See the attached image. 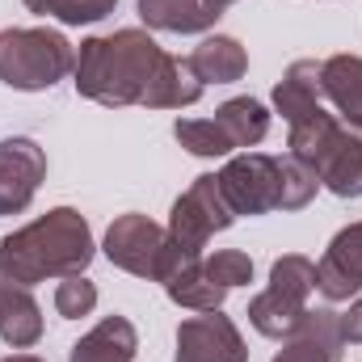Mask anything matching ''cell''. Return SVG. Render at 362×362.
<instances>
[{
    "label": "cell",
    "instance_id": "ac0fdd59",
    "mask_svg": "<svg viewBox=\"0 0 362 362\" xmlns=\"http://www.w3.org/2000/svg\"><path fill=\"white\" fill-rule=\"evenodd\" d=\"M139 21L160 34H206L219 17L202 0H139Z\"/></svg>",
    "mask_w": 362,
    "mask_h": 362
},
{
    "label": "cell",
    "instance_id": "9a60e30c",
    "mask_svg": "<svg viewBox=\"0 0 362 362\" xmlns=\"http://www.w3.org/2000/svg\"><path fill=\"white\" fill-rule=\"evenodd\" d=\"M185 59H189V68L198 72L202 85H236L249 72V51L232 34H206Z\"/></svg>",
    "mask_w": 362,
    "mask_h": 362
},
{
    "label": "cell",
    "instance_id": "277c9868",
    "mask_svg": "<svg viewBox=\"0 0 362 362\" xmlns=\"http://www.w3.org/2000/svg\"><path fill=\"white\" fill-rule=\"evenodd\" d=\"M316 291V262L303 253H286L270 266V286L262 295L249 299V325L270 337V341H286L299 333V325L308 320V299Z\"/></svg>",
    "mask_w": 362,
    "mask_h": 362
},
{
    "label": "cell",
    "instance_id": "f1b7e54d",
    "mask_svg": "<svg viewBox=\"0 0 362 362\" xmlns=\"http://www.w3.org/2000/svg\"><path fill=\"white\" fill-rule=\"evenodd\" d=\"M202 4H206V8H211L215 17H223V13H228V8H232L236 0H202Z\"/></svg>",
    "mask_w": 362,
    "mask_h": 362
},
{
    "label": "cell",
    "instance_id": "ffe728a7",
    "mask_svg": "<svg viewBox=\"0 0 362 362\" xmlns=\"http://www.w3.org/2000/svg\"><path fill=\"white\" fill-rule=\"evenodd\" d=\"M165 295H169L177 308H189V312H219L223 299H228V291L206 274L202 257L189 262L177 278H169V282H165Z\"/></svg>",
    "mask_w": 362,
    "mask_h": 362
},
{
    "label": "cell",
    "instance_id": "7402d4cb",
    "mask_svg": "<svg viewBox=\"0 0 362 362\" xmlns=\"http://www.w3.org/2000/svg\"><path fill=\"white\" fill-rule=\"evenodd\" d=\"M173 139L198 160H228L236 152L215 118H177L173 122Z\"/></svg>",
    "mask_w": 362,
    "mask_h": 362
},
{
    "label": "cell",
    "instance_id": "9c48e42d",
    "mask_svg": "<svg viewBox=\"0 0 362 362\" xmlns=\"http://www.w3.org/2000/svg\"><path fill=\"white\" fill-rule=\"evenodd\" d=\"M47 177V152L25 139V135H8L0 139V215H21L38 185Z\"/></svg>",
    "mask_w": 362,
    "mask_h": 362
},
{
    "label": "cell",
    "instance_id": "8fae6325",
    "mask_svg": "<svg viewBox=\"0 0 362 362\" xmlns=\"http://www.w3.org/2000/svg\"><path fill=\"white\" fill-rule=\"evenodd\" d=\"M312 173L337 198H362V127H350L341 118L337 139L320 152V160L312 165Z\"/></svg>",
    "mask_w": 362,
    "mask_h": 362
},
{
    "label": "cell",
    "instance_id": "e0dca14e",
    "mask_svg": "<svg viewBox=\"0 0 362 362\" xmlns=\"http://www.w3.org/2000/svg\"><path fill=\"white\" fill-rule=\"evenodd\" d=\"M320 89L337 118L362 127V55H329L320 68Z\"/></svg>",
    "mask_w": 362,
    "mask_h": 362
},
{
    "label": "cell",
    "instance_id": "cb8c5ba5",
    "mask_svg": "<svg viewBox=\"0 0 362 362\" xmlns=\"http://www.w3.org/2000/svg\"><path fill=\"white\" fill-rule=\"evenodd\" d=\"M97 308V282L85 278V274H72V278H59L55 286V312L64 320H81V316H93Z\"/></svg>",
    "mask_w": 362,
    "mask_h": 362
},
{
    "label": "cell",
    "instance_id": "ba28073f",
    "mask_svg": "<svg viewBox=\"0 0 362 362\" xmlns=\"http://www.w3.org/2000/svg\"><path fill=\"white\" fill-rule=\"evenodd\" d=\"M173 362H249V346L232 316L198 312L177 325V354Z\"/></svg>",
    "mask_w": 362,
    "mask_h": 362
},
{
    "label": "cell",
    "instance_id": "52a82bcc",
    "mask_svg": "<svg viewBox=\"0 0 362 362\" xmlns=\"http://www.w3.org/2000/svg\"><path fill=\"white\" fill-rule=\"evenodd\" d=\"M228 206L240 215H270L282 198V177H278V156L270 152H236L228 165L215 173Z\"/></svg>",
    "mask_w": 362,
    "mask_h": 362
},
{
    "label": "cell",
    "instance_id": "5bb4252c",
    "mask_svg": "<svg viewBox=\"0 0 362 362\" xmlns=\"http://www.w3.org/2000/svg\"><path fill=\"white\" fill-rule=\"evenodd\" d=\"M139 354V333L127 316H105L72 346L68 362H135Z\"/></svg>",
    "mask_w": 362,
    "mask_h": 362
},
{
    "label": "cell",
    "instance_id": "7c38bea8",
    "mask_svg": "<svg viewBox=\"0 0 362 362\" xmlns=\"http://www.w3.org/2000/svg\"><path fill=\"white\" fill-rule=\"evenodd\" d=\"M341 346H346L341 341V312L316 308V312H308L299 333L282 341V350L274 354V362H337Z\"/></svg>",
    "mask_w": 362,
    "mask_h": 362
},
{
    "label": "cell",
    "instance_id": "30bf717a",
    "mask_svg": "<svg viewBox=\"0 0 362 362\" xmlns=\"http://www.w3.org/2000/svg\"><path fill=\"white\" fill-rule=\"evenodd\" d=\"M316 291L329 303H346L362 295V219L329 240L325 257L316 262Z\"/></svg>",
    "mask_w": 362,
    "mask_h": 362
},
{
    "label": "cell",
    "instance_id": "4fadbf2b",
    "mask_svg": "<svg viewBox=\"0 0 362 362\" xmlns=\"http://www.w3.org/2000/svg\"><path fill=\"white\" fill-rule=\"evenodd\" d=\"M0 341L8 350H30L42 341V308L30 286L13 282L0 270Z\"/></svg>",
    "mask_w": 362,
    "mask_h": 362
},
{
    "label": "cell",
    "instance_id": "44dd1931",
    "mask_svg": "<svg viewBox=\"0 0 362 362\" xmlns=\"http://www.w3.org/2000/svg\"><path fill=\"white\" fill-rule=\"evenodd\" d=\"M202 89H206V85L198 81V72L189 68V59L169 55V64H165L156 89L148 97V110H185V105H194V101L202 97Z\"/></svg>",
    "mask_w": 362,
    "mask_h": 362
},
{
    "label": "cell",
    "instance_id": "2e32d148",
    "mask_svg": "<svg viewBox=\"0 0 362 362\" xmlns=\"http://www.w3.org/2000/svg\"><path fill=\"white\" fill-rule=\"evenodd\" d=\"M320 68L325 59H295L282 81L274 85V110L291 122H299L303 114H312L316 105H325V89H320Z\"/></svg>",
    "mask_w": 362,
    "mask_h": 362
},
{
    "label": "cell",
    "instance_id": "d6986e66",
    "mask_svg": "<svg viewBox=\"0 0 362 362\" xmlns=\"http://www.w3.org/2000/svg\"><path fill=\"white\" fill-rule=\"evenodd\" d=\"M215 122L223 127V135L232 139L236 152H249V148H257L270 135V110L257 97H232V101H223L215 110Z\"/></svg>",
    "mask_w": 362,
    "mask_h": 362
},
{
    "label": "cell",
    "instance_id": "7a4b0ae2",
    "mask_svg": "<svg viewBox=\"0 0 362 362\" xmlns=\"http://www.w3.org/2000/svg\"><path fill=\"white\" fill-rule=\"evenodd\" d=\"M93 257V228L76 206H55L0 240V270L21 286L85 274Z\"/></svg>",
    "mask_w": 362,
    "mask_h": 362
},
{
    "label": "cell",
    "instance_id": "484cf974",
    "mask_svg": "<svg viewBox=\"0 0 362 362\" xmlns=\"http://www.w3.org/2000/svg\"><path fill=\"white\" fill-rule=\"evenodd\" d=\"M114 4H118V0H59V4H55V17H59L64 25H93V21H101V17H110Z\"/></svg>",
    "mask_w": 362,
    "mask_h": 362
},
{
    "label": "cell",
    "instance_id": "8992f818",
    "mask_svg": "<svg viewBox=\"0 0 362 362\" xmlns=\"http://www.w3.org/2000/svg\"><path fill=\"white\" fill-rule=\"evenodd\" d=\"M165 249H169V228H160L156 219L127 211L105 228L101 253L110 257V266H118L122 274L160 282V266H165Z\"/></svg>",
    "mask_w": 362,
    "mask_h": 362
},
{
    "label": "cell",
    "instance_id": "3957f363",
    "mask_svg": "<svg viewBox=\"0 0 362 362\" xmlns=\"http://www.w3.org/2000/svg\"><path fill=\"white\" fill-rule=\"evenodd\" d=\"M76 72V47L68 34L47 25H8L0 30V85L17 93L55 89Z\"/></svg>",
    "mask_w": 362,
    "mask_h": 362
},
{
    "label": "cell",
    "instance_id": "6da1fadb",
    "mask_svg": "<svg viewBox=\"0 0 362 362\" xmlns=\"http://www.w3.org/2000/svg\"><path fill=\"white\" fill-rule=\"evenodd\" d=\"M165 64H169V51L148 30L127 25V30L97 34V38L81 42L72 85L81 97H89L97 105H110V110L148 105Z\"/></svg>",
    "mask_w": 362,
    "mask_h": 362
},
{
    "label": "cell",
    "instance_id": "603a6c76",
    "mask_svg": "<svg viewBox=\"0 0 362 362\" xmlns=\"http://www.w3.org/2000/svg\"><path fill=\"white\" fill-rule=\"evenodd\" d=\"M278 177H282L278 211H303V206L316 198V189H320V177H316L303 160H295L291 152H286V156H278Z\"/></svg>",
    "mask_w": 362,
    "mask_h": 362
},
{
    "label": "cell",
    "instance_id": "d4e9b609",
    "mask_svg": "<svg viewBox=\"0 0 362 362\" xmlns=\"http://www.w3.org/2000/svg\"><path fill=\"white\" fill-rule=\"evenodd\" d=\"M202 266H206V274H211L223 291H232V286H249V282H253V257L240 253V249H219V253L202 257Z\"/></svg>",
    "mask_w": 362,
    "mask_h": 362
},
{
    "label": "cell",
    "instance_id": "f546056e",
    "mask_svg": "<svg viewBox=\"0 0 362 362\" xmlns=\"http://www.w3.org/2000/svg\"><path fill=\"white\" fill-rule=\"evenodd\" d=\"M0 362H47V358H38V354H8V358H0Z\"/></svg>",
    "mask_w": 362,
    "mask_h": 362
},
{
    "label": "cell",
    "instance_id": "83f0119b",
    "mask_svg": "<svg viewBox=\"0 0 362 362\" xmlns=\"http://www.w3.org/2000/svg\"><path fill=\"white\" fill-rule=\"evenodd\" d=\"M21 4H25L30 13H38V17H55V4H59V0H21Z\"/></svg>",
    "mask_w": 362,
    "mask_h": 362
},
{
    "label": "cell",
    "instance_id": "5b68a950",
    "mask_svg": "<svg viewBox=\"0 0 362 362\" xmlns=\"http://www.w3.org/2000/svg\"><path fill=\"white\" fill-rule=\"evenodd\" d=\"M232 223H236V211L228 206V198H223V189H219V177H215V173H202V177L189 181V189L173 202L165 228H169V236L177 240L181 249L202 253L206 240H211L215 232H228Z\"/></svg>",
    "mask_w": 362,
    "mask_h": 362
},
{
    "label": "cell",
    "instance_id": "4316f807",
    "mask_svg": "<svg viewBox=\"0 0 362 362\" xmlns=\"http://www.w3.org/2000/svg\"><path fill=\"white\" fill-rule=\"evenodd\" d=\"M341 341L346 346H362V295H354L350 312L341 316Z\"/></svg>",
    "mask_w": 362,
    "mask_h": 362
}]
</instances>
